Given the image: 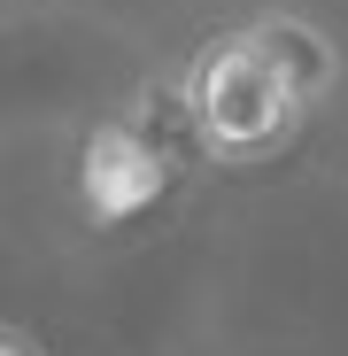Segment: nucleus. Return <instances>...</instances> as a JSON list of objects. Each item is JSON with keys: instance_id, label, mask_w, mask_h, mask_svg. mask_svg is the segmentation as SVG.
Returning <instances> with one entry per match:
<instances>
[{"instance_id": "obj_2", "label": "nucleus", "mask_w": 348, "mask_h": 356, "mask_svg": "<svg viewBox=\"0 0 348 356\" xmlns=\"http://www.w3.org/2000/svg\"><path fill=\"white\" fill-rule=\"evenodd\" d=\"M155 194H163V155L132 124H101L85 140V202H93V217H124V209H140Z\"/></svg>"}, {"instance_id": "obj_3", "label": "nucleus", "mask_w": 348, "mask_h": 356, "mask_svg": "<svg viewBox=\"0 0 348 356\" xmlns=\"http://www.w3.org/2000/svg\"><path fill=\"white\" fill-rule=\"evenodd\" d=\"M256 39L271 47V63H279V78L302 93V108H317L325 101V86H333V47H325V31H310V24H295V16H263L256 24Z\"/></svg>"}, {"instance_id": "obj_1", "label": "nucleus", "mask_w": 348, "mask_h": 356, "mask_svg": "<svg viewBox=\"0 0 348 356\" xmlns=\"http://www.w3.org/2000/svg\"><path fill=\"white\" fill-rule=\"evenodd\" d=\"M186 116L217 163H263L302 132V93L279 78L256 31H217L186 63Z\"/></svg>"}, {"instance_id": "obj_4", "label": "nucleus", "mask_w": 348, "mask_h": 356, "mask_svg": "<svg viewBox=\"0 0 348 356\" xmlns=\"http://www.w3.org/2000/svg\"><path fill=\"white\" fill-rule=\"evenodd\" d=\"M0 356H31V348H24V341H16V333H0Z\"/></svg>"}]
</instances>
